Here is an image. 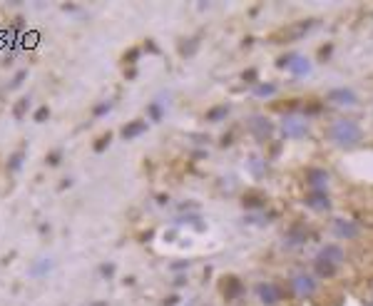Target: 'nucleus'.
I'll return each mask as SVG.
<instances>
[{"label":"nucleus","instance_id":"f257e3e1","mask_svg":"<svg viewBox=\"0 0 373 306\" xmlns=\"http://www.w3.org/2000/svg\"><path fill=\"white\" fill-rule=\"evenodd\" d=\"M331 137L338 144H356L361 140V127L354 120H338L331 129Z\"/></svg>","mask_w":373,"mask_h":306},{"label":"nucleus","instance_id":"f03ea898","mask_svg":"<svg viewBox=\"0 0 373 306\" xmlns=\"http://www.w3.org/2000/svg\"><path fill=\"white\" fill-rule=\"evenodd\" d=\"M284 132L291 135V137H299V135L306 132V122H301V120H296V117H289L286 122H284Z\"/></svg>","mask_w":373,"mask_h":306},{"label":"nucleus","instance_id":"7ed1b4c3","mask_svg":"<svg viewBox=\"0 0 373 306\" xmlns=\"http://www.w3.org/2000/svg\"><path fill=\"white\" fill-rule=\"evenodd\" d=\"M294 287H296V291H299L301 296H306V294H311V291H314V279H309V276H299V279L294 281Z\"/></svg>","mask_w":373,"mask_h":306},{"label":"nucleus","instance_id":"20e7f679","mask_svg":"<svg viewBox=\"0 0 373 306\" xmlns=\"http://www.w3.org/2000/svg\"><path fill=\"white\" fill-rule=\"evenodd\" d=\"M259 296L261 299H264V304H276V289L271 287V284H261V287H259Z\"/></svg>","mask_w":373,"mask_h":306},{"label":"nucleus","instance_id":"39448f33","mask_svg":"<svg viewBox=\"0 0 373 306\" xmlns=\"http://www.w3.org/2000/svg\"><path fill=\"white\" fill-rule=\"evenodd\" d=\"M331 100H341L338 105H354V92L351 90H336V92H331Z\"/></svg>","mask_w":373,"mask_h":306},{"label":"nucleus","instance_id":"423d86ee","mask_svg":"<svg viewBox=\"0 0 373 306\" xmlns=\"http://www.w3.org/2000/svg\"><path fill=\"white\" fill-rule=\"evenodd\" d=\"M321 259H334V264H341V261H343V254H341V249H336V247H326V249L321 252Z\"/></svg>","mask_w":373,"mask_h":306},{"label":"nucleus","instance_id":"0eeeda50","mask_svg":"<svg viewBox=\"0 0 373 306\" xmlns=\"http://www.w3.org/2000/svg\"><path fill=\"white\" fill-rule=\"evenodd\" d=\"M296 62H289V68L294 70V72H306V70H309V62H306L303 57H294Z\"/></svg>","mask_w":373,"mask_h":306}]
</instances>
